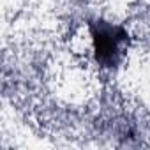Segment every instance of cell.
Segmentation results:
<instances>
[{
  "label": "cell",
  "mask_w": 150,
  "mask_h": 150,
  "mask_svg": "<svg viewBox=\"0 0 150 150\" xmlns=\"http://www.w3.org/2000/svg\"><path fill=\"white\" fill-rule=\"evenodd\" d=\"M88 32L92 37V50L96 62L104 69H117L127 57L131 44L129 32L117 23L103 18L88 21Z\"/></svg>",
  "instance_id": "1"
}]
</instances>
